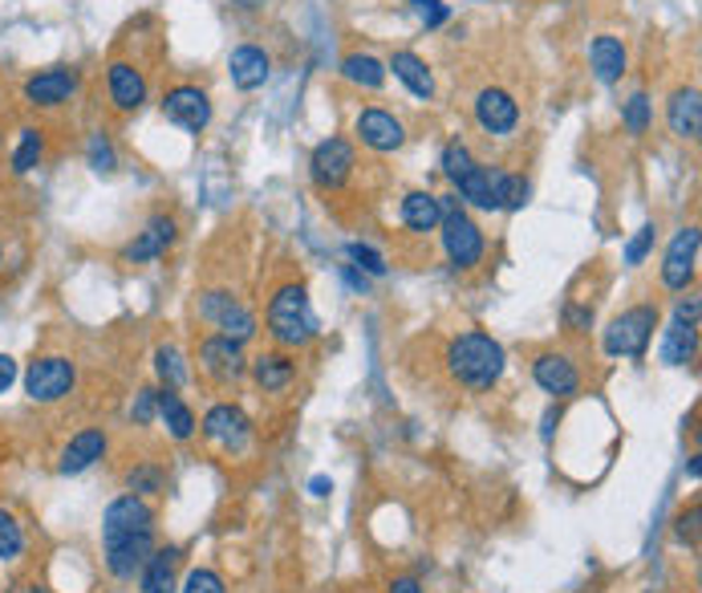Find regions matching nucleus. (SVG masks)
Returning a JSON list of instances; mask_svg holds the SVG:
<instances>
[{
    "label": "nucleus",
    "instance_id": "nucleus-1",
    "mask_svg": "<svg viewBox=\"0 0 702 593\" xmlns=\"http://www.w3.org/2000/svg\"><path fill=\"white\" fill-rule=\"evenodd\" d=\"M102 545H106V569L118 581H130L151 562L154 553V513L142 500L118 496L102 516Z\"/></svg>",
    "mask_w": 702,
    "mask_h": 593
},
{
    "label": "nucleus",
    "instance_id": "nucleus-2",
    "mask_svg": "<svg viewBox=\"0 0 702 593\" xmlns=\"http://www.w3.org/2000/svg\"><path fill=\"white\" fill-rule=\"evenodd\" d=\"M447 366L467 391H491L504 375V345L491 333H479V329L459 333L447 350Z\"/></svg>",
    "mask_w": 702,
    "mask_h": 593
},
{
    "label": "nucleus",
    "instance_id": "nucleus-3",
    "mask_svg": "<svg viewBox=\"0 0 702 593\" xmlns=\"http://www.w3.org/2000/svg\"><path fill=\"white\" fill-rule=\"evenodd\" d=\"M317 313L309 301L305 285H285L280 293L268 301V333L276 338V345L301 350L317 338Z\"/></svg>",
    "mask_w": 702,
    "mask_h": 593
},
{
    "label": "nucleus",
    "instance_id": "nucleus-4",
    "mask_svg": "<svg viewBox=\"0 0 702 593\" xmlns=\"http://www.w3.org/2000/svg\"><path fill=\"white\" fill-rule=\"evenodd\" d=\"M439 228H443V249L451 256V265L455 268H475L484 261V232L475 228V219L459 207L455 195H439Z\"/></svg>",
    "mask_w": 702,
    "mask_h": 593
},
{
    "label": "nucleus",
    "instance_id": "nucleus-5",
    "mask_svg": "<svg viewBox=\"0 0 702 593\" xmlns=\"http://www.w3.org/2000/svg\"><path fill=\"white\" fill-rule=\"evenodd\" d=\"M657 329V310L654 305H634L622 317H613L605 329V354L613 358H641L650 350V338Z\"/></svg>",
    "mask_w": 702,
    "mask_h": 593
},
{
    "label": "nucleus",
    "instance_id": "nucleus-6",
    "mask_svg": "<svg viewBox=\"0 0 702 593\" xmlns=\"http://www.w3.org/2000/svg\"><path fill=\"white\" fill-rule=\"evenodd\" d=\"M199 317L212 321V326L220 329V338H228V342H236V345L252 342V333H256V317H252L231 293H224V289L199 296Z\"/></svg>",
    "mask_w": 702,
    "mask_h": 593
},
{
    "label": "nucleus",
    "instance_id": "nucleus-7",
    "mask_svg": "<svg viewBox=\"0 0 702 593\" xmlns=\"http://www.w3.org/2000/svg\"><path fill=\"white\" fill-rule=\"evenodd\" d=\"M699 313H702L699 296L678 301L670 326L662 333V362L666 366H687V362H694V350H699Z\"/></svg>",
    "mask_w": 702,
    "mask_h": 593
},
{
    "label": "nucleus",
    "instance_id": "nucleus-8",
    "mask_svg": "<svg viewBox=\"0 0 702 593\" xmlns=\"http://www.w3.org/2000/svg\"><path fill=\"white\" fill-rule=\"evenodd\" d=\"M77 370L74 362L62 358V354H49V358H37L25 375V394L33 403H62L65 394L74 391Z\"/></svg>",
    "mask_w": 702,
    "mask_h": 593
},
{
    "label": "nucleus",
    "instance_id": "nucleus-9",
    "mask_svg": "<svg viewBox=\"0 0 702 593\" xmlns=\"http://www.w3.org/2000/svg\"><path fill=\"white\" fill-rule=\"evenodd\" d=\"M699 244L702 236L699 228L690 224L682 232L670 240V249H666V261H662V285L674 289V293H682L690 281H694V265H699Z\"/></svg>",
    "mask_w": 702,
    "mask_h": 593
},
{
    "label": "nucleus",
    "instance_id": "nucleus-10",
    "mask_svg": "<svg viewBox=\"0 0 702 593\" xmlns=\"http://www.w3.org/2000/svg\"><path fill=\"white\" fill-rule=\"evenodd\" d=\"M203 436L212 439L215 447H224V452H245L248 439H252V422H248L240 406L220 403L203 415Z\"/></svg>",
    "mask_w": 702,
    "mask_h": 593
},
{
    "label": "nucleus",
    "instance_id": "nucleus-11",
    "mask_svg": "<svg viewBox=\"0 0 702 593\" xmlns=\"http://www.w3.org/2000/svg\"><path fill=\"white\" fill-rule=\"evenodd\" d=\"M163 114H167V123L199 135L212 123V102H208V94L199 86H175V90L163 94Z\"/></svg>",
    "mask_w": 702,
    "mask_h": 593
},
{
    "label": "nucleus",
    "instance_id": "nucleus-12",
    "mask_svg": "<svg viewBox=\"0 0 702 593\" xmlns=\"http://www.w3.org/2000/svg\"><path fill=\"white\" fill-rule=\"evenodd\" d=\"M309 172H313V184L325 191L341 188L353 172V147L346 139H325L317 142V151L309 159Z\"/></svg>",
    "mask_w": 702,
    "mask_h": 593
},
{
    "label": "nucleus",
    "instance_id": "nucleus-13",
    "mask_svg": "<svg viewBox=\"0 0 702 593\" xmlns=\"http://www.w3.org/2000/svg\"><path fill=\"white\" fill-rule=\"evenodd\" d=\"M358 135H362V142H366L369 151H378V155H390V151H398V147L406 142L402 123H398L390 110H378V106H369L358 114Z\"/></svg>",
    "mask_w": 702,
    "mask_h": 593
},
{
    "label": "nucleus",
    "instance_id": "nucleus-14",
    "mask_svg": "<svg viewBox=\"0 0 702 593\" xmlns=\"http://www.w3.org/2000/svg\"><path fill=\"white\" fill-rule=\"evenodd\" d=\"M77 90V74L74 70H65V65H58V70H41V74H33L29 81H25V102L29 106H62V102H70Z\"/></svg>",
    "mask_w": 702,
    "mask_h": 593
},
{
    "label": "nucleus",
    "instance_id": "nucleus-15",
    "mask_svg": "<svg viewBox=\"0 0 702 593\" xmlns=\"http://www.w3.org/2000/svg\"><path fill=\"white\" fill-rule=\"evenodd\" d=\"M475 118H479V126H484L488 135H512L519 123L516 98L507 94V90L488 86V90H479V98H475Z\"/></svg>",
    "mask_w": 702,
    "mask_h": 593
},
{
    "label": "nucleus",
    "instance_id": "nucleus-16",
    "mask_svg": "<svg viewBox=\"0 0 702 593\" xmlns=\"http://www.w3.org/2000/svg\"><path fill=\"white\" fill-rule=\"evenodd\" d=\"M532 378H536V387L544 394H552V399H568V394H577V387H580L577 366H573L565 354H540V358L532 362Z\"/></svg>",
    "mask_w": 702,
    "mask_h": 593
},
{
    "label": "nucleus",
    "instance_id": "nucleus-17",
    "mask_svg": "<svg viewBox=\"0 0 702 593\" xmlns=\"http://www.w3.org/2000/svg\"><path fill=\"white\" fill-rule=\"evenodd\" d=\"M199 358H203V370L215 378V382H236V378H245L248 362H245V350L228 338H208L203 350H199Z\"/></svg>",
    "mask_w": 702,
    "mask_h": 593
},
{
    "label": "nucleus",
    "instance_id": "nucleus-18",
    "mask_svg": "<svg viewBox=\"0 0 702 593\" xmlns=\"http://www.w3.org/2000/svg\"><path fill=\"white\" fill-rule=\"evenodd\" d=\"M666 123L678 139H699L702 135V98L694 86H682V90H674L670 102H666Z\"/></svg>",
    "mask_w": 702,
    "mask_h": 593
},
{
    "label": "nucleus",
    "instance_id": "nucleus-19",
    "mask_svg": "<svg viewBox=\"0 0 702 593\" xmlns=\"http://www.w3.org/2000/svg\"><path fill=\"white\" fill-rule=\"evenodd\" d=\"M102 455H106V436H102L98 427H86V431H77V436L65 443L58 468H62V476H82V471H90Z\"/></svg>",
    "mask_w": 702,
    "mask_h": 593
},
{
    "label": "nucleus",
    "instance_id": "nucleus-20",
    "mask_svg": "<svg viewBox=\"0 0 702 593\" xmlns=\"http://www.w3.org/2000/svg\"><path fill=\"white\" fill-rule=\"evenodd\" d=\"M175 244V219L167 216H154L142 232H138V240L126 249V261L130 265H147V261H154V256H163V252Z\"/></svg>",
    "mask_w": 702,
    "mask_h": 593
},
{
    "label": "nucleus",
    "instance_id": "nucleus-21",
    "mask_svg": "<svg viewBox=\"0 0 702 593\" xmlns=\"http://www.w3.org/2000/svg\"><path fill=\"white\" fill-rule=\"evenodd\" d=\"M231 86L236 90H260L264 81H268V53L256 46H240L231 49Z\"/></svg>",
    "mask_w": 702,
    "mask_h": 593
},
{
    "label": "nucleus",
    "instance_id": "nucleus-22",
    "mask_svg": "<svg viewBox=\"0 0 702 593\" xmlns=\"http://www.w3.org/2000/svg\"><path fill=\"white\" fill-rule=\"evenodd\" d=\"M110 102L118 110H138L147 102V81L130 62L110 65Z\"/></svg>",
    "mask_w": 702,
    "mask_h": 593
},
{
    "label": "nucleus",
    "instance_id": "nucleus-23",
    "mask_svg": "<svg viewBox=\"0 0 702 593\" xmlns=\"http://www.w3.org/2000/svg\"><path fill=\"white\" fill-rule=\"evenodd\" d=\"M589 62H593L597 81L613 86V81H622V74H626V46L617 37H610V33H601L593 41V49H589Z\"/></svg>",
    "mask_w": 702,
    "mask_h": 593
},
{
    "label": "nucleus",
    "instance_id": "nucleus-24",
    "mask_svg": "<svg viewBox=\"0 0 702 593\" xmlns=\"http://www.w3.org/2000/svg\"><path fill=\"white\" fill-rule=\"evenodd\" d=\"M386 70H394V78L402 81L414 98L435 94V78H430L427 62H423L418 53H406V49H402V53H394V58H390V65H386Z\"/></svg>",
    "mask_w": 702,
    "mask_h": 593
},
{
    "label": "nucleus",
    "instance_id": "nucleus-25",
    "mask_svg": "<svg viewBox=\"0 0 702 593\" xmlns=\"http://www.w3.org/2000/svg\"><path fill=\"white\" fill-rule=\"evenodd\" d=\"M175 565H179V548H154L151 562L142 565V593H175Z\"/></svg>",
    "mask_w": 702,
    "mask_h": 593
},
{
    "label": "nucleus",
    "instance_id": "nucleus-26",
    "mask_svg": "<svg viewBox=\"0 0 702 593\" xmlns=\"http://www.w3.org/2000/svg\"><path fill=\"white\" fill-rule=\"evenodd\" d=\"M439 219H443V212H439V195H430V191H411L406 200H402V224L411 228V232H435L439 228Z\"/></svg>",
    "mask_w": 702,
    "mask_h": 593
},
{
    "label": "nucleus",
    "instance_id": "nucleus-27",
    "mask_svg": "<svg viewBox=\"0 0 702 593\" xmlns=\"http://www.w3.org/2000/svg\"><path fill=\"white\" fill-rule=\"evenodd\" d=\"M159 419L167 422L171 439H191V436H196V415H191V406L179 399V391H171V387H163V391H159Z\"/></svg>",
    "mask_w": 702,
    "mask_h": 593
},
{
    "label": "nucleus",
    "instance_id": "nucleus-28",
    "mask_svg": "<svg viewBox=\"0 0 702 593\" xmlns=\"http://www.w3.org/2000/svg\"><path fill=\"white\" fill-rule=\"evenodd\" d=\"M252 378H256L264 391H285L292 378H297V362H289L285 354H260L252 362Z\"/></svg>",
    "mask_w": 702,
    "mask_h": 593
},
{
    "label": "nucleus",
    "instance_id": "nucleus-29",
    "mask_svg": "<svg viewBox=\"0 0 702 593\" xmlns=\"http://www.w3.org/2000/svg\"><path fill=\"white\" fill-rule=\"evenodd\" d=\"M341 78L362 86V90H378L386 81V65L369 53H350V58H341Z\"/></svg>",
    "mask_w": 702,
    "mask_h": 593
},
{
    "label": "nucleus",
    "instance_id": "nucleus-30",
    "mask_svg": "<svg viewBox=\"0 0 702 593\" xmlns=\"http://www.w3.org/2000/svg\"><path fill=\"white\" fill-rule=\"evenodd\" d=\"M455 191L467 203L484 207V212H500V207H496V195H491V172H488V167H479V163H475L463 179H455Z\"/></svg>",
    "mask_w": 702,
    "mask_h": 593
},
{
    "label": "nucleus",
    "instance_id": "nucleus-31",
    "mask_svg": "<svg viewBox=\"0 0 702 593\" xmlns=\"http://www.w3.org/2000/svg\"><path fill=\"white\" fill-rule=\"evenodd\" d=\"M491 195H496V207L519 212L528 203V179L512 172H491Z\"/></svg>",
    "mask_w": 702,
    "mask_h": 593
},
{
    "label": "nucleus",
    "instance_id": "nucleus-32",
    "mask_svg": "<svg viewBox=\"0 0 702 593\" xmlns=\"http://www.w3.org/2000/svg\"><path fill=\"white\" fill-rule=\"evenodd\" d=\"M154 370H159V378L167 382L171 391H179L187 382V366H184V354L175 350V345H159L154 350Z\"/></svg>",
    "mask_w": 702,
    "mask_h": 593
},
{
    "label": "nucleus",
    "instance_id": "nucleus-33",
    "mask_svg": "<svg viewBox=\"0 0 702 593\" xmlns=\"http://www.w3.org/2000/svg\"><path fill=\"white\" fill-rule=\"evenodd\" d=\"M41 151H46V139H41V130H21V142H16L13 151V172L16 175H29L37 163H41Z\"/></svg>",
    "mask_w": 702,
    "mask_h": 593
},
{
    "label": "nucleus",
    "instance_id": "nucleus-34",
    "mask_svg": "<svg viewBox=\"0 0 702 593\" xmlns=\"http://www.w3.org/2000/svg\"><path fill=\"white\" fill-rule=\"evenodd\" d=\"M25 548V532L9 513H0V562H16Z\"/></svg>",
    "mask_w": 702,
    "mask_h": 593
},
{
    "label": "nucleus",
    "instance_id": "nucleus-35",
    "mask_svg": "<svg viewBox=\"0 0 702 593\" xmlns=\"http://www.w3.org/2000/svg\"><path fill=\"white\" fill-rule=\"evenodd\" d=\"M86 155H90V167L93 172H114L118 167V155H114V147L102 130H93L90 142H86Z\"/></svg>",
    "mask_w": 702,
    "mask_h": 593
},
{
    "label": "nucleus",
    "instance_id": "nucleus-36",
    "mask_svg": "<svg viewBox=\"0 0 702 593\" xmlns=\"http://www.w3.org/2000/svg\"><path fill=\"white\" fill-rule=\"evenodd\" d=\"M475 167V159H472V151L463 147V142H447V151H443V175L455 184V179H463V175L472 172Z\"/></svg>",
    "mask_w": 702,
    "mask_h": 593
},
{
    "label": "nucleus",
    "instance_id": "nucleus-37",
    "mask_svg": "<svg viewBox=\"0 0 702 593\" xmlns=\"http://www.w3.org/2000/svg\"><path fill=\"white\" fill-rule=\"evenodd\" d=\"M622 118H626L629 135H645V130H650V98L638 90V94L626 102V114H622Z\"/></svg>",
    "mask_w": 702,
    "mask_h": 593
},
{
    "label": "nucleus",
    "instance_id": "nucleus-38",
    "mask_svg": "<svg viewBox=\"0 0 702 593\" xmlns=\"http://www.w3.org/2000/svg\"><path fill=\"white\" fill-rule=\"evenodd\" d=\"M346 256L353 261V268H362V273H369V277H386V273H390V268H386V261L369 249V244H350V249H346Z\"/></svg>",
    "mask_w": 702,
    "mask_h": 593
},
{
    "label": "nucleus",
    "instance_id": "nucleus-39",
    "mask_svg": "<svg viewBox=\"0 0 702 593\" xmlns=\"http://www.w3.org/2000/svg\"><path fill=\"white\" fill-rule=\"evenodd\" d=\"M654 240H657V228L654 224H645V228H638V236L626 244V265H641L645 256H650V249H654Z\"/></svg>",
    "mask_w": 702,
    "mask_h": 593
},
{
    "label": "nucleus",
    "instance_id": "nucleus-40",
    "mask_svg": "<svg viewBox=\"0 0 702 593\" xmlns=\"http://www.w3.org/2000/svg\"><path fill=\"white\" fill-rule=\"evenodd\" d=\"M126 484L130 492H163V468H154V464H142L126 476Z\"/></svg>",
    "mask_w": 702,
    "mask_h": 593
},
{
    "label": "nucleus",
    "instance_id": "nucleus-41",
    "mask_svg": "<svg viewBox=\"0 0 702 593\" xmlns=\"http://www.w3.org/2000/svg\"><path fill=\"white\" fill-rule=\"evenodd\" d=\"M184 593H228V590H224L220 573H212V569H191L184 581Z\"/></svg>",
    "mask_w": 702,
    "mask_h": 593
},
{
    "label": "nucleus",
    "instance_id": "nucleus-42",
    "mask_svg": "<svg viewBox=\"0 0 702 593\" xmlns=\"http://www.w3.org/2000/svg\"><path fill=\"white\" fill-rule=\"evenodd\" d=\"M411 9H414V16L427 25V29H439L447 16H451L443 0H411Z\"/></svg>",
    "mask_w": 702,
    "mask_h": 593
},
{
    "label": "nucleus",
    "instance_id": "nucleus-43",
    "mask_svg": "<svg viewBox=\"0 0 702 593\" xmlns=\"http://www.w3.org/2000/svg\"><path fill=\"white\" fill-rule=\"evenodd\" d=\"M154 415H159V391H138L135 406H130V419H135L138 427H151Z\"/></svg>",
    "mask_w": 702,
    "mask_h": 593
},
{
    "label": "nucleus",
    "instance_id": "nucleus-44",
    "mask_svg": "<svg viewBox=\"0 0 702 593\" xmlns=\"http://www.w3.org/2000/svg\"><path fill=\"white\" fill-rule=\"evenodd\" d=\"M13 382H16V362L9 354H0V394L9 391Z\"/></svg>",
    "mask_w": 702,
    "mask_h": 593
},
{
    "label": "nucleus",
    "instance_id": "nucleus-45",
    "mask_svg": "<svg viewBox=\"0 0 702 593\" xmlns=\"http://www.w3.org/2000/svg\"><path fill=\"white\" fill-rule=\"evenodd\" d=\"M390 593H423V585L414 578H398V581H390Z\"/></svg>",
    "mask_w": 702,
    "mask_h": 593
},
{
    "label": "nucleus",
    "instance_id": "nucleus-46",
    "mask_svg": "<svg viewBox=\"0 0 702 593\" xmlns=\"http://www.w3.org/2000/svg\"><path fill=\"white\" fill-rule=\"evenodd\" d=\"M346 281H350L353 289H362V293H366V285H369V281H366V273H358L353 265H346Z\"/></svg>",
    "mask_w": 702,
    "mask_h": 593
},
{
    "label": "nucleus",
    "instance_id": "nucleus-47",
    "mask_svg": "<svg viewBox=\"0 0 702 593\" xmlns=\"http://www.w3.org/2000/svg\"><path fill=\"white\" fill-rule=\"evenodd\" d=\"M568 321H573V326H589V321H593V310H568Z\"/></svg>",
    "mask_w": 702,
    "mask_h": 593
},
{
    "label": "nucleus",
    "instance_id": "nucleus-48",
    "mask_svg": "<svg viewBox=\"0 0 702 593\" xmlns=\"http://www.w3.org/2000/svg\"><path fill=\"white\" fill-rule=\"evenodd\" d=\"M313 496H329V492H334V484H329V480H325V476H313Z\"/></svg>",
    "mask_w": 702,
    "mask_h": 593
},
{
    "label": "nucleus",
    "instance_id": "nucleus-49",
    "mask_svg": "<svg viewBox=\"0 0 702 593\" xmlns=\"http://www.w3.org/2000/svg\"><path fill=\"white\" fill-rule=\"evenodd\" d=\"M552 422H556V411H549V415H544V439L552 436Z\"/></svg>",
    "mask_w": 702,
    "mask_h": 593
},
{
    "label": "nucleus",
    "instance_id": "nucleus-50",
    "mask_svg": "<svg viewBox=\"0 0 702 593\" xmlns=\"http://www.w3.org/2000/svg\"><path fill=\"white\" fill-rule=\"evenodd\" d=\"M16 593H49V590H41V585H21Z\"/></svg>",
    "mask_w": 702,
    "mask_h": 593
}]
</instances>
